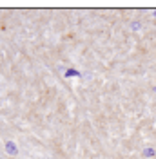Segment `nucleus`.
<instances>
[{"label":"nucleus","mask_w":156,"mask_h":159,"mask_svg":"<svg viewBox=\"0 0 156 159\" xmlns=\"http://www.w3.org/2000/svg\"><path fill=\"white\" fill-rule=\"evenodd\" d=\"M6 150H7L9 154H13V156L17 154V146H15L13 143H7V145H6Z\"/></svg>","instance_id":"obj_1"},{"label":"nucleus","mask_w":156,"mask_h":159,"mask_svg":"<svg viewBox=\"0 0 156 159\" xmlns=\"http://www.w3.org/2000/svg\"><path fill=\"white\" fill-rule=\"evenodd\" d=\"M65 76H80V72L75 69H69V71H65Z\"/></svg>","instance_id":"obj_2"},{"label":"nucleus","mask_w":156,"mask_h":159,"mask_svg":"<svg viewBox=\"0 0 156 159\" xmlns=\"http://www.w3.org/2000/svg\"><path fill=\"white\" fill-rule=\"evenodd\" d=\"M154 91H156V89H154Z\"/></svg>","instance_id":"obj_3"}]
</instances>
